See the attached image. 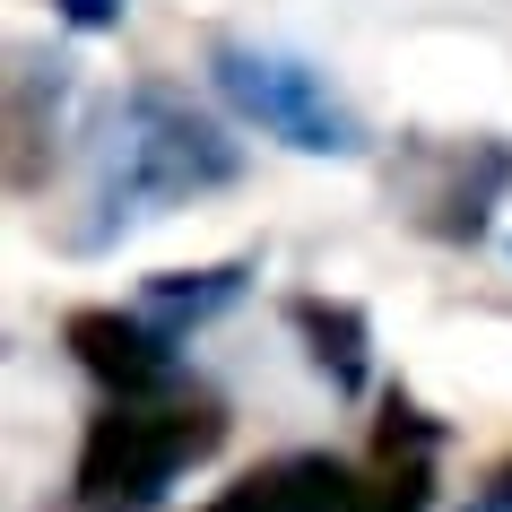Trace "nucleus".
I'll return each mask as SVG.
<instances>
[{"label":"nucleus","mask_w":512,"mask_h":512,"mask_svg":"<svg viewBox=\"0 0 512 512\" xmlns=\"http://www.w3.org/2000/svg\"><path fill=\"white\" fill-rule=\"evenodd\" d=\"M217 443H226V408L191 382L148 391V400H105L79 443V495L87 504H148Z\"/></svg>","instance_id":"nucleus-2"},{"label":"nucleus","mask_w":512,"mask_h":512,"mask_svg":"<svg viewBox=\"0 0 512 512\" xmlns=\"http://www.w3.org/2000/svg\"><path fill=\"white\" fill-rule=\"evenodd\" d=\"M348 469L330 452H287V460H261V469H243L235 486H217L200 512H339L348 504Z\"/></svg>","instance_id":"nucleus-5"},{"label":"nucleus","mask_w":512,"mask_h":512,"mask_svg":"<svg viewBox=\"0 0 512 512\" xmlns=\"http://www.w3.org/2000/svg\"><path fill=\"white\" fill-rule=\"evenodd\" d=\"M70 356L105 382V400H148V391H174L183 365H174V330L157 313H113V304H79L61 322Z\"/></svg>","instance_id":"nucleus-4"},{"label":"nucleus","mask_w":512,"mask_h":512,"mask_svg":"<svg viewBox=\"0 0 512 512\" xmlns=\"http://www.w3.org/2000/svg\"><path fill=\"white\" fill-rule=\"evenodd\" d=\"M235 174H243V157L217 122H200L191 105L157 96V87H139V96H122V122H113L105 157H96V209H105L96 243L113 226H139V217L191 200V191L235 183Z\"/></svg>","instance_id":"nucleus-1"},{"label":"nucleus","mask_w":512,"mask_h":512,"mask_svg":"<svg viewBox=\"0 0 512 512\" xmlns=\"http://www.w3.org/2000/svg\"><path fill=\"white\" fill-rule=\"evenodd\" d=\"M217 87L243 122H261L270 139L304 148V157H365V122L322 87V70H304L296 53H261V44H226L217 53Z\"/></svg>","instance_id":"nucleus-3"},{"label":"nucleus","mask_w":512,"mask_h":512,"mask_svg":"<svg viewBox=\"0 0 512 512\" xmlns=\"http://www.w3.org/2000/svg\"><path fill=\"white\" fill-rule=\"evenodd\" d=\"M53 9H61L79 35H105V27H122V9H131V0H53Z\"/></svg>","instance_id":"nucleus-9"},{"label":"nucleus","mask_w":512,"mask_h":512,"mask_svg":"<svg viewBox=\"0 0 512 512\" xmlns=\"http://www.w3.org/2000/svg\"><path fill=\"white\" fill-rule=\"evenodd\" d=\"M486 504H495V512H512V460L495 469V478H486Z\"/></svg>","instance_id":"nucleus-10"},{"label":"nucleus","mask_w":512,"mask_h":512,"mask_svg":"<svg viewBox=\"0 0 512 512\" xmlns=\"http://www.w3.org/2000/svg\"><path fill=\"white\" fill-rule=\"evenodd\" d=\"M243 278H252V261H217V270H157V278H148V313H157L165 330L209 322V313H226V304L243 296Z\"/></svg>","instance_id":"nucleus-7"},{"label":"nucleus","mask_w":512,"mask_h":512,"mask_svg":"<svg viewBox=\"0 0 512 512\" xmlns=\"http://www.w3.org/2000/svg\"><path fill=\"white\" fill-rule=\"evenodd\" d=\"M339 512H426V452H374V478H356Z\"/></svg>","instance_id":"nucleus-8"},{"label":"nucleus","mask_w":512,"mask_h":512,"mask_svg":"<svg viewBox=\"0 0 512 512\" xmlns=\"http://www.w3.org/2000/svg\"><path fill=\"white\" fill-rule=\"evenodd\" d=\"M287 322H296V339L313 348V365H322L330 391H365V374H374V330H365V313L339 296H287Z\"/></svg>","instance_id":"nucleus-6"}]
</instances>
